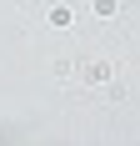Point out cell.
Masks as SVG:
<instances>
[{
	"label": "cell",
	"instance_id": "cell-1",
	"mask_svg": "<svg viewBox=\"0 0 140 146\" xmlns=\"http://www.w3.org/2000/svg\"><path fill=\"white\" fill-rule=\"evenodd\" d=\"M110 71H115V66H110V60H90V66H85V86H105V81H110Z\"/></svg>",
	"mask_w": 140,
	"mask_h": 146
},
{
	"label": "cell",
	"instance_id": "cell-2",
	"mask_svg": "<svg viewBox=\"0 0 140 146\" xmlns=\"http://www.w3.org/2000/svg\"><path fill=\"white\" fill-rule=\"evenodd\" d=\"M95 15H115V0H95Z\"/></svg>",
	"mask_w": 140,
	"mask_h": 146
}]
</instances>
